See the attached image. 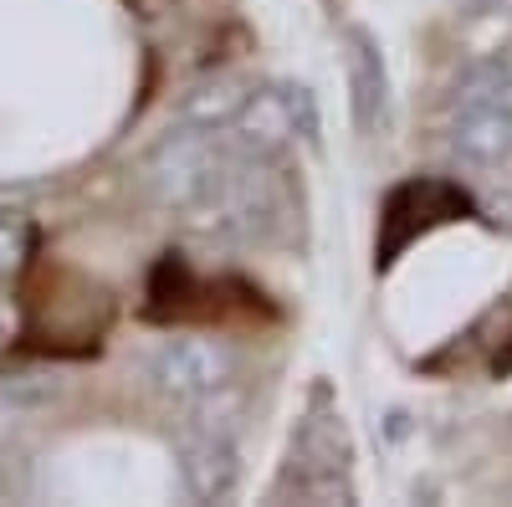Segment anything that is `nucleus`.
Instances as JSON below:
<instances>
[{"label": "nucleus", "instance_id": "obj_1", "mask_svg": "<svg viewBox=\"0 0 512 507\" xmlns=\"http://www.w3.org/2000/svg\"><path fill=\"white\" fill-rule=\"evenodd\" d=\"M236 149L226 144V134L216 129H190V123H175L164 139H154L139 159V185L159 210H175V216H190V210L226 180Z\"/></svg>", "mask_w": 512, "mask_h": 507}, {"label": "nucleus", "instance_id": "obj_2", "mask_svg": "<svg viewBox=\"0 0 512 507\" xmlns=\"http://www.w3.org/2000/svg\"><path fill=\"white\" fill-rule=\"evenodd\" d=\"M236 379V354L210 333H180L159 344V354L149 359V385L154 395H164L169 405H200L216 390H231Z\"/></svg>", "mask_w": 512, "mask_h": 507}, {"label": "nucleus", "instance_id": "obj_3", "mask_svg": "<svg viewBox=\"0 0 512 507\" xmlns=\"http://www.w3.org/2000/svg\"><path fill=\"white\" fill-rule=\"evenodd\" d=\"M303 502H354V477H349V431L338 415H308L303 431L292 441V467L282 477Z\"/></svg>", "mask_w": 512, "mask_h": 507}, {"label": "nucleus", "instance_id": "obj_4", "mask_svg": "<svg viewBox=\"0 0 512 507\" xmlns=\"http://www.w3.org/2000/svg\"><path fill=\"white\" fill-rule=\"evenodd\" d=\"M180 477L195 502H226L241 487V446L231 420H210V410L195 405L190 431L180 436Z\"/></svg>", "mask_w": 512, "mask_h": 507}, {"label": "nucleus", "instance_id": "obj_5", "mask_svg": "<svg viewBox=\"0 0 512 507\" xmlns=\"http://www.w3.org/2000/svg\"><path fill=\"white\" fill-rule=\"evenodd\" d=\"M221 134L241 159H277L303 134L297 129V88H251Z\"/></svg>", "mask_w": 512, "mask_h": 507}, {"label": "nucleus", "instance_id": "obj_6", "mask_svg": "<svg viewBox=\"0 0 512 507\" xmlns=\"http://www.w3.org/2000/svg\"><path fill=\"white\" fill-rule=\"evenodd\" d=\"M344 72H349V108L364 139L390 129V67L369 26H344Z\"/></svg>", "mask_w": 512, "mask_h": 507}, {"label": "nucleus", "instance_id": "obj_7", "mask_svg": "<svg viewBox=\"0 0 512 507\" xmlns=\"http://www.w3.org/2000/svg\"><path fill=\"white\" fill-rule=\"evenodd\" d=\"M451 149L466 164H502V159H512V113H502L497 103H466V108H456Z\"/></svg>", "mask_w": 512, "mask_h": 507}, {"label": "nucleus", "instance_id": "obj_8", "mask_svg": "<svg viewBox=\"0 0 512 507\" xmlns=\"http://www.w3.org/2000/svg\"><path fill=\"white\" fill-rule=\"evenodd\" d=\"M246 82L236 72H216V77H200L185 88L180 108H175V123H190V129H226V123L236 118V108L246 103Z\"/></svg>", "mask_w": 512, "mask_h": 507}, {"label": "nucleus", "instance_id": "obj_9", "mask_svg": "<svg viewBox=\"0 0 512 507\" xmlns=\"http://www.w3.org/2000/svg\"><path fill=\"white\" fill-rule=\"evenodd\" d=\"M466 103H497L502 113H512V57H487L466 67L456 82V108Z\"/></svg>", "mask_w": 512, "mask_h": 507}, {"label": "nucleus", "instance_id": "obj_10", "mask_svg": "<svg viewBox=\"0 0 512 507\" xmlns=\"http://www.w3.org/2000/svg\"><path fill=\"white\" fill-rule=\"evenodd\" d=\"M31 257V221L26 216H0V282H11Z\"/></svg>", "mask_w": 512, "mask_h": 507}, {"label": "nucleus", "instance_id": "obj_11", "mask_svg": "<svg viewBox=\"0 0 512 507\" xmlns=\"http://www.w3.org/2000/svg\"><path fill=\"white\" fill-rule=\"evenodd\" d=\"M0 344H6V328H0Z\"/></svg>", "mask_w": 512, "mask_h": 507}]
</instances>
